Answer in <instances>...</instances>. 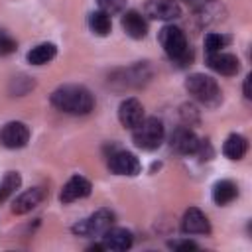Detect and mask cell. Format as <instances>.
<instances>
[{"label":"cell","mask_w":252,"mask_h":252,"mask_svg":"<svg viewBox=\"0 0 252 252\" xmlns=\"http://www.w3.org/2000/svg\"><path fill=\"white\" fill-rule=\"evenodd\" d=\"M16 47H18V45H16V39H14L8 32H2V30H0V57L14 53Z\"/></svg>","instance_id":"cb8c5ba5"},{"label":"cell","mask_w":252,"mask_h":252,"mask_svg":"<svg viewBox=\"0 0 252 252\" xmlns=\"http://www.w3.org/2000/svg\"><path fill=\"white\" fill-rule=\"evenodd\" d=\"M238 197V187L230 179H220L213 187V201L217 205H228Z\"/></svg>","instance_id":"e0dca14e"},{"label":"cell","mask_w":252,"mask_h":252,"mask_svg":"<svg viewBox=\"0 0 252 252\" xmlns=\"http://www.w3.org/2000/svg\"><path fill=\"white\" fill-rule=\"evenodd\" d=\"M207 65L224 75V77H230V75H236L238 69H240V61L236 55L232 53H224V51H215V53H207Z\"/></svg>","instance_id":"ba28073f"},{"label":"cell","mask_w":252,"mask_h":252,"mask_svg":"<svg viewBox=\"0 0 252 252\" xmlns=\"http://www.w3.org/2000/svg\"><path fill=\"white\" fill-rule=\"evenodd\" d=\"M55 55H57V47L47 41V43H39V45L32 47V49L28 51V61H30L32 65H45V63H49Z\"/></svg>","instance_id":"d6986e66"},{"label":"cell","mask_w":252,"mask_h":252,"mask_svg":"<svg viewBox=\"0 0 252 252\" xmlns=\"http://www.w3.org/2000/svg\"><path fill=\"white\" fill-rule=\"evenodd\" d=\"M114 222V213L108 209H98L94 215H91L89 219L77 222L73 226V232L79 236H98L104 230H108Z\"/></svg>","instance_id":"5b68a950"},{"label":"cell","mask_w":252,"mask_h":252,"mask_svg":"<svg viewBox=\"0 0 252 252\" xmlns=\"http://www.w3.org/2000/svg\"><path fill=\"white\" fill-rule=\"evenodd\" d=\"M185 89L195 100H199L207 106H215L220 100V89H219L217 81L209 75H201V73L191 75L185 83Z\"/></svg>","instance_id":"277c9868"},{"label":"cell","mask_w":252,"mask_h":252,"mask_svg":"<svg viewBox=\"0 0 252 252\" xmlns=\"http://www.w3.org/2000/svg\"><path fill=\"white\" fill-rule=\"evenodd\" d=\"M108 167L118 173V175H138L142 165L138 161V158L130 152H124V150H116L114 154H110L108 158Z\"/></svg>","instance_id":"52a82bcc"},{"label":"cell","mask_w":252,"mask_h":252,"mask_svg":"<svg viewBox=\"0 0 252 252\" xmlns=\"http://www.w3.org/2000/svg\"><path fill=\"white\" fill-rule=\"evenodd\" d=\"M96 4H98V8L102 12H106L108 16H112V14H120L124 10L126 0H96Z\"/></svg>","instance_id":"603a6c76"},{"label":"cell","mask_w":252,"mask_h":252,"mask_svg":"<svg viewBox=\"0 0 252 252\" xmlns=\"http://www.w3.org/2000/svg\"><path fill=\"white\" fill-rule=\"evenodd\" d=\"M244 96L250 98V77H246V81H244Z\"/></svg>","instance_id":"484cf974"},{"label":"cell","mask_w":252,"mask_h":252,"mask_svg":"<svg viewBox=\"0 0 252 252\" xmlns=\"http://www.w3.org/2000/svg\"><path fill=\"white\" fill-rule=\"evenodd\" d=\"M203 140H199L189 128H177L173 134H171V148L177 152V154H183V156H191V154H197L199 146H201Z\"/></svg>","instance_id":"8fae6325"},{"label":"cell","mask_w":252,"mask_h":252,"mask_svg":"<svg viewBox=\"0 0 252 252\" xmlns=\"http://www.w3.org/2000/svg\"><path fill=\"white\" fill-rule=\"evenodd\" d=\"M159 43L167 57L179 65H187L193 59V51L187 43V37L177 26H163L159 30Z\"/></svg>","instance_id":"7a4b0ae2"},{"label":"cell","mask_w":252,"mask_h":252,"mask_svg":"<svg viewBox=\"0 0 252 252\" xmlns=\"http://www.w3.org/2000/svg\"><path fill=\"white\" fill-rule=\"evenodd\" d=\"M230 41L228 35H222V33H209L205 37V49L207 53H215V51H222V47H226Z\"/></svg>","instance_id":"7402d4cb"},{"label":"cell","mask_w":252,"mask_h":252,"mask_svg":"<svg viewBox=\"0 0 252 252\" xmlns=\"http://www.w3.org/2000/svg\"><path fill=\"white\" fill-rule=\"evenodd\" d=\"M163 136H165V128H163V122L156 116L152 118H144L136 128H132V138H134V144L142 150H156L161 146L163 142Z\"/></svg>","instance_id":"3957f363"},{"label":"cell","mask_w":252,"mask_h":252,"mask_svg":"<svg viewBox=\"0 0 252 252\" xmlns=\"http://www.w3.org/2000/svg\"><path fill=\"white\" fill-rule=\"evenodd\" d=\"M89 26L91 30L96 33V35H108L110 33V28H112V22H110V16L102 10H96L89 16Z\"/></svg>","instance_id":"ffe728a7"},{"label":"cell","mask_w":252,"mask_h":252,"mask_svg":"<svg viewBox=\"0 0 252 252\" xmlns=\"http://www.w3.org/2000/svg\"><path fill=\"white\" fill-rule=\"evenodd\" d=\"M118 118L124 128H136L144 120V106L138 98H126L118 106Z\"/></svg>","instance_id":"30bf717a"},{"label":"cell","mask_w":252,"mask_h":252,"mask_svg":"<svg viewBox=\"0 0 252 252\" xmlns=\"http://www.w3.org/2000/svg\"><path fill=\"white\" fill-rule=\"evenodd\" d=\"M169 248H173V250H197L199 246L193 240H179V242H169Z\"/></svg>","instance_id":"d4e9b609"},{"label":"cell","mask_w":252,"mask_h":252,"mask_svg":"<svg viewBox=\"0 0 252 252\" xmlns=\"http://www.w3.org/2000/svg\"><path fill=\"white\" fill-rule=\"evenodd\" d=\"M51 104L67 114H89L94 106V98L89 89L81 85H63L51 93Z\"/></svg>","instance_id":"6da1fadb"},{"label":"cell","mask_w":252,"mask_h":252,"mask_svg":"<svg viewBox=\"0 0 252 252\" xmlns=\"http://www.w3.org/2000/svg\"><path fill=\"white\" fill-rule=\"evenodd\" d=\"M134 238H132V232L126 230V228H108L102 232V250H114V252H122V250H128L132 246Z\"/></svg>","instance_id":"4fadbf2b"},{"label":"cell","mask_w":252,"mask_h":252,"mask_svg":"<svg viewBox=\"0 0 252 252\" xmlns=\"http://www.w3.org/2000/svg\"><path fill=\"white\" fill-rule=\"evenodd\" d=\"M122 28H124V32H126L130 37H134V39H142V37H146V33H148V22H146V18H144L140 12H136V10H128V12L122 16Z\"/></svg>","instance_id":"9a60e30c"},{"label":"cell","mask_w":252,"mask_h":252,"mask_svg":"<svg viewBox=\"0 0 252 252\" xmlns=\"http://www.w3.org/2000/svg\"><path fill=\"white\" fill-rule=\"evenodd\" d=\"M28 140H30V128L24 122H8L0 130V144L10 150L24 148Z\"/></svg>","instance_id":"8992f818"},{"label":"cell","mask_w":252,"mask_h":252,"mask_svg":"<svg viewBox=\"0 0 252 252\" xmlns=\"http://www.w3.org/2000/svg\"><path fill=\"white\" fill-rule=\"evenodd\" d=\"M187 2H189V0H187Z\"/></svg>","instance_id":"4316f807"},{"label":"cell","mask_w":252,"mask_h":252,"mask_svg":"<svg viewBox=\"0 0 252 252\" xmlns=\"http://www.w3.org/2000/svg\"><path fill=\"white\" fill-rule=\"evenodd\" d=\"M181 230L185 234H209L211 232V222L207 215L195 207L187 209L183 219H181Z\"/></svg>","instance_id":"9c48e42d"},{"label":"cell","mask_w":252,"mask_h":252,"mask_svg":"<svg viewBox=\"0 0 252 252\" xmlns=\"http://www.w3.org/2000/svg\"><path fill=\"white\" fill-rule=\"evenodd\" d=\"M43 199V191L39 187H33V189H28L24 193H20L14 203H12V211L16 215H24V213H30L32 209H35Z\"/></svg>","instance_id":"2e32d148"},{"label":"cell","mask_w":252,"mask_h":252,"mask_svg":"<svg viewBox=\"0 0 252 252\" xmlns=\"http://www.w3.org/2000/svg\"><path fill=\"white\" fill-rule=\"evenodd\" d=\"M91 189H93V185H91V181H89L87 177H83V175H73V177L63 185L59 199H61V203H71V201H77V199H83V197L91 195Z\"/></svg>","instance_id":"7c38bea8"},{"label":"cell","mask_w":252,"mask_h":252,"mask_svg":"<svg viewBox=\"0 0 252 252\" xmlns=\"http://www.w3.org/2000/svg\"><path fill=\"white\" fill-rule=\"evenodd\" d=\"M20 183H22L20 173H16V171H8V173L4 175V179H2V183H0V205H2L10 195L16 193V189L20 187Z\"/></svg>","instance_id":"44dd1931"},{"label":"cell","mask_w":252,"mask_h":252,"mask_svg":"<svg viewBox=\"0 0 252 252\" xmlns=\"http://www.w3.org/2000/svg\"><path fill=\"white\" fill-rule=\"evenodd\" d=\"M146 14L154 20H175L181 16V8L175 0H150L146 4Z\"/></svg>","instance_id":"5bb4252c"},{"label":"cell","mask_w":252,"mask_h":252,"mask_svg":"<svg viewBox=\"0 0 252 252\" xmlns=\"http://www.w3.org/2000/svg\"><path fill=\"white\" fill-rule=\"evenodd\" d=\"M246 150H248V142L240 134H230L226 138L224 146H222V152H224V156L228 159H242L244 154H246Z\"/></svg>","instance_id":"ac0fdd59"}]
</instances>
